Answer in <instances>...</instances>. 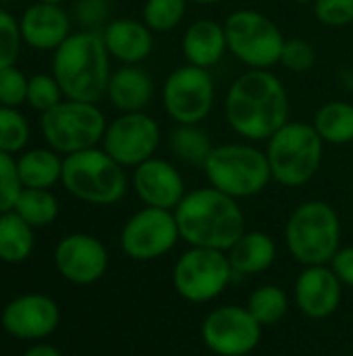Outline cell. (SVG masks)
<instances>
[{"label": "cell", "mask_w": 353, "mask_h": 356, "mask_svg": "<svg viewBox=\"0 0 353 356\" xmlns=\"http://www.w3.org/2000/svg\"><path fill=\"white\" fill-rule=\"evenodd\" d=\"M329 265H331V269L335 271V275L339 277V282L343 286L353 288V246L339 248Z\"/></svg>", "instance_id": "f35d334b"}, {"label": "cell", "mask_w": 353, "mask_h": 356, "mask_svg": "<svg viewBox=\"0 0 353 356\" xmlns=\"http://www.w3.org/2000/svg\"><path fill=\"white\" fill-rule=\"evenodd\" d=\"M189 2L202 4V6H212V4H218V2H223V0H189Z\"/></svg>", "instance_id": "60d3db41"}, {"label": "cell", "mask_w": 353, "mask_h": 356, "mask_svg": "<svg viewBox=\"0 0 353 356\" xmlns=\"http://www.w3.org/2000/svg\"><path fill=\"white\" fill-rule=\"evenodd\" d=\"M204 173L212 188L235 200L258 196L273 181L266 150L246 140L214 146Z\"/></svg>", "instance_id": "277c9868"}, {"label": "cell", "mask_w": 353, "mask_h": 356, "mask_svg": "<svg viewBox=\"0 0 353 356\" xmlns=\"http://www.w3.org/2000/svg\"><path fill=\"white\" fill-rule=\"evenodd\" d=\"M229 52L248 69H273L281 63L285 35L262 10L237 8L223 21Z\"/></svg>", "instance_id": "ba28073f"}, {"label": "cell", "mask_w": 353, "mask_h": 356, "mask_svg": "<svg viewBox=\"0 0 353 356\" xmlns=\"http://www.w3.org/2000/svg\"><path fill=\"white\" fill-rule=\"evenodd\" d=\"M316 58H318L316 48L308 40L289 38V40H285L279 65H283L291 73H308L316 65Z\"/></svg>", "instance_id": "d6a6232c"}, {"label": "cell", "mask_w": 353, "mask_h": 356, "mask_svg": "<svg viewBox=\"0 0 353 356\" xmlns=\"http://www.w3.org/2000/svg\"><path fill=\"white\" fill-rule=\"evenodd\" d=\"M21 27L10 13L0 8V69L12 67L21 48Z\"/></svg>", "instance_id": "e575fe53"}, {"label": "cell", "mask_w": 353, "mask_h": 356, "mask_svg": "<svg viewBox=\"0 0 353 356\" xmlns=\"http://www.w3.org/2000/svg\"><path fill=\"white\" fill-rule=\"evenodd\" d=\"M162 131L148 113H121L106 125L102 148L123 167H137L152 159L160 146Z\"/></svg>", "instance_id": "5bb4252c"}, {"label": "cell", "mask_w": 353, "mask_h": 356, "mask_svg": "<svg viewBox=\"0 0 353 356\" xmlns=\"http://www.w3.org/2000/svg\"><path fill=\"white\" fill-rule=\"evenodd\" d=\"M343 284L331 265H310L293 284V300L308 319H329L341 305Z\"/></svg>", "instance_id": "ac0fdd59"}, {"label": "cell", "mask_w": 353, "mask_h": 356, "mask_svg": "<svg viewBox=\"0 0 353 356\" xmlns=\"http://www.w3.org/2000/svg\"><path fill=\"white\" fill-rule=\"evenodd\" d=\"M233 273L256 275L268 271L277 261V244L264 232H243L239 240L227 250Z\"/></svg>", "instance_id": "603a6c76"}, {"label": "cell", "mask_w": 353, "mask_h": 356, "mask_svg": "<svg viewBox=\"0 0 353 356\" xmlns=\"http://www.w3.org/2000/svg\"><path fill=\"white\" fill-rule=\"evenodd\" d=\"M64 94L58 86V81L54 79V75H33L29 79V86H27V102L40 111L42 115L52 111L56 104H60Z\"/></svg>", "instance_id": "1f68e13d"}, {"label": "cell", "mask_w": 353, "mask_h": 356, "mask_svg": "<svg viewBox=\"0 0 353 356\" xmlns=\"http://www.w3.org/2000/svg\"><path fill=\"white\" fill-rule=\"evenodd\" d=\"M164 113L175 125H200L214 108L216 86L210 69L181 65L173 69L160 90Z\"/></svg>", "instance_id": "8fae6325"}, {"label": "cell", "mask_w": 353, "mask_h": 356, "mask_svg": "<svg viewBox=\"0 0 353 356\" xmlns=\"http://www.w3.org/2000/svg\"><path fill=\"white\" fill-rule=\"evenodd\" d=\"M110 58L102 31L81 29L54 50L52 75L67 100L96 104L108 90L112 75Z\"/></svg>", "instance_id": "3957f363"}, {"label": "cell", "mask_w": 353, "mask_h": 356, "mask_svg": "<svg viewBox=\"0 0 353 356\" xmlns=\"http://www.w3.org/2000/svg\"><path fill=\"white\" fill-rule=\"evenodd\" d=\"M169 148L179 163L204 169L214 144L200 125H175L169 136Z\"/></svg>", "instance_id": "484cf974"}, {"label": "cell", "mask_w": 353, "mask_h": 356, "mask_svg": "<svg viewBox=\"0 0 353 356\" xmlns=\"http://www.w3.org/2000/svg\"><path fill=\"white\" fill-rule=\"evenodd\" d=\"M33 250V227L23 221L15 211L0 215V261L23 263Z\"/></svg>", "instance_id": "4316f807"}, {"label": "cell", "mask_w": 353, "mask_h": 356, "mask_svg": "<svg viewBox=\"0 0 353 356\" xmlns=\"http://www.w3.org/2000/svg\"><path fill=\"white\" fill-rule=\"evenodd\" d=\"M102 38L110 56L123 65H139L154 50V31L144 21L129 17L108 21L102 29Z\"/></svg>", "instance_id": "ffe728a7"}, {"label": "cell", "mask_w": 353, "mask_h": 356, "mask_svg": "<svg viewBox=\"0 0 353 356\" xmlns=\"http://www.w3.org/2000/svg\"><path fill=\"white\" fill-rule=\"evenodd\" d=\"M54 265L67 282L89 286L104 277L108 269V250L89 234H71L58 242Z\"/></svg>", "instance_id": "9a60e30c"}, {"label": "cell", "mask_w": 353, "mask_h": 356, "mask_svg": "<svg viewBox=\"0 0 353 356\" xmlns=\"http://www.w3.org/2000/svg\"><path fill=\"white\" fill-rule=\"evenodd\" d=\"M29 79L15 67L0 69V104L17 108L27 100Z\"/></svg>", "instance_id": "8d00e7d4"}, {"label": "cell", "mask_w": 353, "mask_h": 356, "mask_svg": "<svg viewBox=\"0 0 353 356\" xmlns=\"http://www.w3.org/2000/svg\"><path fill=\"white\" fill-rule=\"evenodd\" d=\"M108 15H110L108 0H77L75 4V17L85 29H96L108 19Z\"/></svg>", "instance_id": "74e56055"}, {"label": "cell", "mask_w": 353, "mask_h": 356, "mask_svg": "<svg viewBox=\"0 0 353 356\" xmlns=\"http://www.w3.org/2000/svg\"><path fill=\"white\" fill-rule=\"evenodd\" d=\"M40 2H48V4H60L62 0H40Z\"/></svg>", "instance_id": "7bdbcfd3"}, {"label": "cell", "mask_w": 353, "mask_h": 356, "mask_svg": "<svg viewBox=\"0 0 353 356\" xmlns=\"http://www.w3.org/2000/svg\"><path fill=\"white\" fill-rule=\"evenodd\" d=\"M189 0H146L141 8V21L154 33L173 31L185 17Z\"/></svg>", "instance_id": "f546056e"}, {"label": "cell", "mask_w": 353, "mask_h": 356, "mask_svg": "<svg viewBox=\"0 0 353 356\" xmlns=\"http://www.w3.org/2000/svg\"><path fill=\"white\" fill-rule=\"evenodd\" d=\"M12 211L31 227H46L58 217V200L50 190L23 188Z\"/></svg>", "instance_id": "83f0119b"}, {"label": "cell", "mask_w": 353, "mask_h": 356, "mask_svg": "<svg viewBox=\"0 0 353 356\" xmlns=\"http://www.w3.org/2000/svg\"><path fill=\"white\" fill-rule=\"evenodd\" d=\"M2 327L19 340H44L60 323L58 305L44 294H23L2 311Z\"/></svg>", "instance_id": "2e32d148"}, {"label": "cell", "mask_w": 353, "mask_h": 356, "mask_svg": "<svg viewBox=\"0 0 353 356\" xmlns=\"http://www.w3.org/2000/svg\"><path fill=\"white\" fill-rule=\"evenodd\" d=\"M17 171L23 188L50 190L62 177V161L56 150H29L17 161Z\"/></svg>", "instance_id": "d4e9b609"}, {"label": "cell", "mask_w": 353, "mask_h": 356, "mask_svg": "<svg viewBox=\"0 0 353 356\" xmlns=\"http://www.w3.org/2000/svg\"><path fill=\"white\" fill-rule=\"evenodd\" d=\"M233 275L227 252L189 246V250H185L175 263L173 286L183 300L206 305L227 290Z\"/></svg>", "instance_id": "30bf717a"}, {"label": "cell", "mask_w": 353, "mask_h": 356, "mask_svg": "<svg viewBox=\"0 0 353 356\" xmlns=\"http://www.w3.org/2000/svg\"><path fill=\"white\" fill-rule=\"evenodd\" d=\"M181 52L187 65L212 69L229 52L225 25L214 19H196L181 38Z\"/></svg>", "instance_id": "44dd1931"}, {"label": "cell", "mask_w": 353, "mask_h": 356, "mask_svg": "<svg viewBox=\"0 0 353 356\" xmlns=\"http://www.w3.org/2000/svg\"><path fill=\"white\" fill-rule=\"evenodd\" d=\"M173 213L181 240L189 246L227 252L246 232V215L239 200L212 186L187 192Z\"/></svg>", "instance_id": "7a4b0ae2"}, {"label": "cell", "mask_w": 353, "mask_h": 356, "mask_svg": "<svg viewBox=\"0 0 353 356\" xmlns=\"http://www.w3.org/2000/svg\"><path fill=\"white\" fill-rule=\"evenodd\" d=\"M314 129L325 144L345 146L353 142V104L345 100L325 102L312 119Z\"/></svg>", "instance_id": "cb8c5ba5"}, {"label": "cell", "mask_w": 353, "mask_h": 356, "mask_svg": "<svg viewBox=\"0 0 353 356\" xmlns=\"http://www.w3.org/2000/svg\"><path fill=\"white\" fill-rule=\"evenodd\" d=\"M229 127L246 142H268L289 119L285 83L270 69H248L235 77L223 102Z\"/></svg>", "instance_id": "6da1fadb"}, {"label": "cell", "mask_w": 353, "mask_h": 356, "mask_svg": "<svg viewBox=\"0 0 353 356\" xmlns=\"http://www.w3.org/2000/svg\"><path fill=\"white\" fill-rule=\"evenodd\" d=\"M246 307L262 327H270L285 319L289 311V298L281 286L264 284L250 294Z\"/></svg>", "instance_id": "f1b7e54d"}, {"label": "cell", "mask_w": 353, "mask_h": 356, "mask_svg": "<svg viewBox=\"0 0 353 356\" xmlns=\"http://www.w3.org/2000/svg\"><path fill=\"white\" fill-rule=\"evenodd\" d=\"M133 188L144 207L166 211H175L187 194L179 167L158 156H152L133 169Z\"/></svg>", "instance_id": "e0dca14e"}, {"label": "cell", "mask_w": 353, "mask_h": 356, "mask_svg": "<svg viewBox=\"0 0 353 356\" xmlns=\"http://www.w3.org/2000/svg\"><path fill=\"white\" fill-rule=\"evenodd\" d=\"M298 4H314V0H295Z\"/></svg>", "instance_id": "b9f144b4"}, {"label": "cell", "mask_w": 353, "mask_h": 356, "mask_svg": "<svg viewBox=\"0 0 353 356\" xmlns=\"http://www.w3.org/2000/svg\"><path fill=\"white\" fill-rule=\"evenodd\" d=\"M23 356H60V353L50 344H35V346L27 348Z\"/></svg>", "instance_id": "ab89813d"}, {"label": "cell", "mask_w": 353, "mask_h": 356, "mask_svg": "<svg viewBox=\"0 0 353 356\" xmlns=\"http://www.w3.org/2000/svg\"><path fill=\"white\" fill-rule=\"evenodd\" d=\"M23 190V184L19 179L17 163L8 152L0 150V215L15 209V202Z\"/></svg>", "instance_id": "836d02e7"}, {"label": "cell", "mask_w": 353, "mask_h": 356, "mask_svg": "<svg viewBox=\"0 0 353 356\" xmlns=\"http://www.w3.org/2000/svg\"><path fill=\"white\" fill-rule=\"evenodd\" d=\"M266 156L273 181L285 188H302L318 173L325 156V142L312 123L287 121L266 142Z\"/></svg>", "instance_id": "8992f818"}, {"label": "cell", "mask_w": 353, "mask_h": 356, "mask_svg": "<svg viewBox=\"0 0 353 356\" xmlns=\"http://www.w3.org/2000/svg\"><path fill=\"white\" fill-rule=\"evenodd\" d=\"M6 2H12V0H0V4H6Z\"/></svg>", "instance_id": "ee69618b"}, {"label": "cell", "mask_w": 353, "mask_h": 356, "mask_svg": "<svg viewBox=\"0 0 353 356\" xmlns=\"http://www.w3.org/2000/svg\"><path fill=\"white\" fill-rule=\"evenodd\" d=\"M202 340L218 356H248L262 340V325L248 307L225 305L210 311L202 323Z\"/></svg>", "instance_id": "4fadbf2b"}, {"label": "cell", "mask_w": 353, "mask_h": 356, "mask_svg": "<svg viewBox=\"0 0 353 356\" xmlns=\"http://www.w3.org/2000/svg\"><path fill=\"white\" fill-rule=\"evenodd\" d=\"M62 186L71 196L96 207H110L127 194V173L104 148L69 154L62 161Z\"/></svg>", "instance_id": "52a82bcc"}, {"label": "cell", "mask_w": 353, "mask_h": 356, "mask_svg": "<svg viewBox=\"0 0 353 356\" xmlns=\"http://www.w3.org/2000/svg\"><path fill=\"white\" fill-rule=\"evenodd\" d=\"M289 254L302 263L329 265L341 248V221L337 211L325 200H306L293 209L285 225Z\"/></svg>", "instance_id": "5b68a950"}, {"label": "cell", "mask_w": 353, "mask_h": 356, "mask_svg": "<svg viewBox=\"0 0 353 356\" xmlns=\"http://www.w3.org/2000/svg\"><path fill=\"white\" fill-rule=\"evenodd\" d=\"M42 131L52 150L58 154H75L96 148L106 131V117L94 102L62 100L42 115Z\"/></svg>", "instance_id": "9c48e42d"}, {"label": "cell", "mask_w": 353, "mask_h": 356, "mask_svg": "<svg viewBox=\"0 0 353 356\" xmlns=\"http://www.w3.org/2000/svg\"><path fill=\"white\" fill-rule=\"evenodd\" d=\"M181 240L173 211L144 207L133 213L121 229L123 252L139 263L156 261L169 254Z\"/></svg>", "instance_id": "7c38bea8"}, {"label": "cell", "mask_w": 353, "mask_h": 356, "mask_svg": "<svg viewBox=\"0 0 353 356\" xmlns=\"http://www.w3.org/2000/svg\"><path fill=\"white\" fill-rule=\"evenodd\" d=\"M21 38L31 48L56 50L71 35V19L58 4L37 2L29 6L21 21Z\"/></svg>", "instance_id": "d6986e66"}, {"label": "cell", "mask_w": 353, "mask_h": 356, "mask_svg": "<svg viewBox=\"0 0 353 356\" xmlns=\"http://www.w3.org/2000/svg\"><path fill=\"white\" fill-rule=\"evenodd\" d=\"M106 96L119 113H141L152 102L154 81L137 65H123L112 71Z\"/></svg>", "instance_id": "7402d4cb"}, {"label": "cell", "mask_w": 353, "mask_h": 356, "mask_svg": "<svg viewBox=\"0 0 353 356\" xmlns=\"http://www.w3.org/2000/svg\"><path fill=\"white\" fill-rule=\"evenodd\" d=\"M312 10L327 27H347L353 23V0H314Z\"/></svg>", "instance_id": "d590c367"}, {"label": "cell", "mask_w": 353, "mask_h": 356, "mask_svg": "<svg viewBox=\"0 0 353 356\" xmlns=\"http://www.w3.org/2000/svg\"><path fill=\"white\" fill-rule=\"evenodd\" d=\"M29 140L27 119L12 106L0 104V150L2 152H19L25 148Z\"/></svg>", "instance_id": "4dcf8cb0"}]
</instances>
